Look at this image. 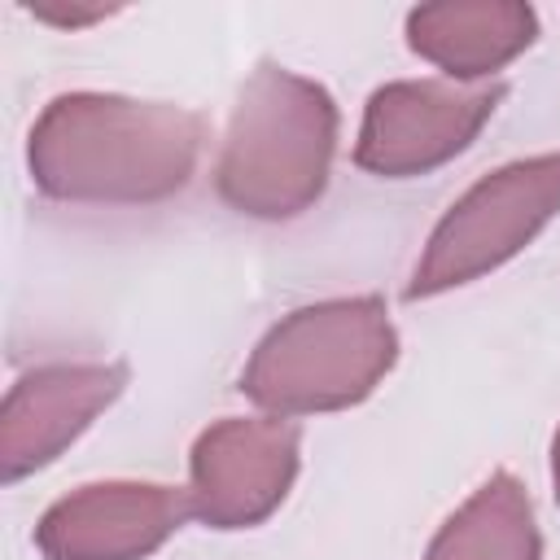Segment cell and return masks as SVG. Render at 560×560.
<instances>
[{
    "mask_svg": "<svg viewBox=\"0 0 560 560\" xmlns=\"http://www.w3.org/2000/svg\"><path fill=\"white\" fill-rule=\"evenodd\" d=\"M201 118L171 101L61 92L26 136V166L44 197L74 206H153L188 188Z\"/></svg>",
    "mask_w": 560,
    "mask_h": 560,
    "instance_id": "1",
    "label": "cell"
},
{
    "mask_svg": "<svg viewBox=\"0 0 560 560\" xmlns=\"http://www.w3.org/2000/svg\"><path fill=\"white\" fill-rule=\"evenodd\" d=\"M551 486H556V503H560V429H556V442H551Z\"/></svg>",
    "mask_w": 560,
    "mask_h": 560,
    "instance_id": "12",
    "label": "cell"
},
{
    "mask_svg": "<svg viewBox=\"0 0 560 560\" xmlns=\"http://www.w3.org/2000/svg\"><path fill=\"white\" fill-rule=\"evenodd\" d=\"M538 35V13L521 0H442L407 13V44L451 79H486L516 61Z\"/></svg>",
    "mask_w": 560,
    "mask_h": 560,
    "instance_id": "9",
    "label": "cell"
},
{
    "mask_svg": "<svg viewBox=\"0 0 560 560\" xmlns=\"http://www.w3.org/2000/svg\"><path fill=\"white\" fill-rule=\"evenodd\" d=\"M560 210V153H538L481 175L429 232L407 298H433L516 258Z\"/></svg>",
    "mask_w": 560,
    "mask_h": 560,
    "instance_id": "4",
    "label": "cell"
},
{
    "mask_svg": "<svg viewBox=\"0 0 560 560\" xmlns=\"http://www.w3.org/2000/svg\"><path fill=\"white\" fill-rule=\"evenodd\" d=\"M503 101V83L459 88L455 79H394L368 96L354 162L381 179H411L459 158Z\"/></svg>",
    "mask_w": 560,
    "mask_h": 560,
    "instance_id": "5",
    "label": "cell"
},
{
    "mask_svg": "<svg viewBox=\"0 0 560 560\" xmlns=\"http://www.w3.org/2000/svg\"><path fill=\"white\" fill-rule=\"evenodd\" d=\"M398 359L381 298H328L289 311L249 354L241 394L271 416H319L363 402Z\"/></svg>",
    "mask_w": 560,
    "mask_h": 560,
    "instance_id": "3",
    "label": "cell"
},
{
    "mask_svg": "<svg viewBox=\"0 0 560 560\" xmlns=\"http://www.w3.org/2000/svg\"><path fill=\"white\" fill-rule=\"evenodd\" d=\"M337 153V101L315 79L262 61L236 92L214 162L219 197L249 219H298L311 210Z\"/></svg>",
    "mask_w": 560,
    "mask_h": 560,
    "instance_id": "2",
    "label": "cell"
},
{
    "mask_svg": "<svg viewBox=\"0 0 560 560\" xmlns=\"http://www.w3.org/2000/svg\"><path fill=\"white\" fill-rule=\"evenodd\" d=\"M127 385L122 363H48L18 376L0 407V472L22 481L52 464Z\"/></svg>",
    "mask_w": 560,
    "mask_h": 560,
    "instance_id": "8",
    "label": "cell"
},
{
    "mask_svg": "<svg viewBox=\"0 0 560 560\" xmlns=\"http://www.w3.org/2000/svg\"><path fill=\"white\" fill-rule=\"evenodd\" d=\"M302 433L284 416H228L197 433L188 455V508L210 529L267 521L298 477Z\"/></svg>",
    "mask_w": 560,
    "mask_h": 560,
    "instance_id": "6",
    "label": "cell"
},
{
    "mask_svg": "<svg viewBox=\"0 0 560 560\" xmlns=\"http://www.w3.org/2000/svg\"><path fill=\"white\" fill-rule=\"evenodd\" d=\"M31 13L35 18H44V22H57V26H88V22H96V18H105L109 9L105 4H96V9H48V4H31Z\"/></svg>",
    "mask_w": 560,
    "mask_h": 560,
    "instance_id": "11",
    "label": "cell"
},
{
    "mask_svg": "<svg viewBox=\"0 0 560 560\" xmlns=\"http://www.w3.org/2000/svg\"><path fill=\"white\" fill-rule=\"evenodd\" d=\"M424 560H542L534 503L512 472H490L433 534Z\"/></svg>",
    "mask_w": 560,
    "mask_h": 560,
    "instance_id": "10",
    "label": "cell"
},
{
    "mask_svg": "<svg viewBox=\"0 0 560 560\" xmlns=\"http://www.w3.org/2000/svg\"><path fill=\"white\" fill-rule=\"evenodd\" d=\"M188 494L158 481H92L61 494L35 525L44 560H144L188 516Z\"/></svg>",
    "mask_w": 560,
    "mask_h": 560,
    "instance_id": "7",
    "label": "cell"
}]
</instances>
